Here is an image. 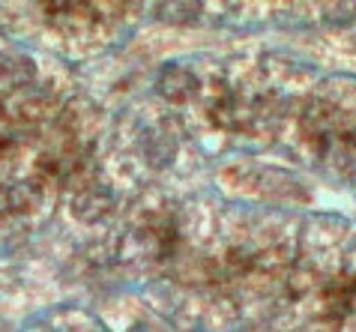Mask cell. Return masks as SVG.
<instances>
[{"instance_id": "6da1fadb", "label": "cell", "mask_w": 356, "mask_h": 332, "mask_svg": "<svg viewBox=\"0 0 356 332\" xmlns=\"http://www.w3.org/2000/svg\"><path fill=\"white\" fill-rule=\"evenodd\" d=\"M114 192L108 185H99V183H87L75 192L72 198V213L78 222H87V224H96V222H105L108 216L114 213Z\"/></svg>"}, {"instance_id": "7a4b0ae2", "label": "cell", "mask_w": 356, "mask_h": 332, "mask_svg": "<svg viewBox=\"0 0 356 332\" xmlns=\"http://www.w3.org/2000/svg\"><path fill=\"white\" fill-rule=\"evenodd\" d=\"M156 90H159L162 99L183 105V102H189L192 93L197 90V78L192 69H186V66H165L159 78H156Z\"/></svg>"}, {"instance_id": "3957f363", "label": "cell", "mask_w": 356, "mask_h": 332, "mask_svg": "<svg viewBox=\"0 0 356 332\" xmlns=\"http://www.w3.org/2000/svg\"><path fill=\"white\" fill-rule=\"evenodd\" d=\"M353 302H356V276H339L323 285V315L330 320L348 317Z\"/></svg>"}, {"instance_id": "277c9868", "label": "cell", "mask_w": 356, "mask_h": 332, "mask_svg": "<svg viewBox=\"0 0 356 332\" xmlns=\"http://www.w3.org/2000/svg\"><path fill=\"white\" fill-rule=\"evenodd\" d=\"M36 78V66L22 51H3L0 54V81L9 87H27Z\"/></svg>"}, {"instance_id": "5b68a950", "label": "cell", "mask_w": 356, "mask_h": 332, "mask_svg": "<svg viewBox=\"0 0 356 332\" xmlns=\"http://www.w3.org/2000/svg\"><path fill=\"white\" fill-rule=\"evenodd\" d=\"M42 6L48 9V15H54V18L72 15V13H87L84 0H42Z\"/></svg>"}]
</instances>
